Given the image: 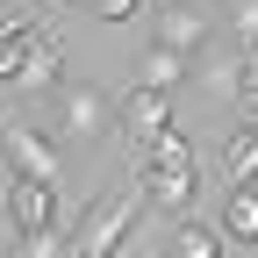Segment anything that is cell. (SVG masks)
<instances>
[{
	"label": "cell",
	"instance_id": "obj_1",
	"mask_svg": "<svg viewBox=\"0 0 258 258\" xmlns=\"http://www.w3.org/2000/svg\"><path fill=\"white\" fill-rule=\"evenodd\" d=\"M137 215H144V186H129V194H101V201L86 208V222L72 230V258H115L122 251V237L137 230Z\"/></svg>",
	"mask_w": 258,
	"mask_h": 258
},
{
	"label": "cell",
	"instance_id": "obj_2",
	"mask_svg": "<svg viewBox=\"0 0 258 258\" xmlns=\"http://www.w3.org/2000/svg\"><path fill=\"white\" fill-rule=\"evenodd\" d=\"M0 144H8V172H29L43 186H64V151L43 137L36 122H0Z\"/></svg>",
	"mask_w": 258,
	"mask_h": 258
},
{
	"label": "cell",
	"instance_id": "obj_3",
	"mask_svg": "<svg viewBox=\"0 0 258 258\" xmlns=\"http://www.w3.org/2000/svg\"><path fill=\"white\" fill-rule=\"evenodd\" d=\"M57 122H64V137H79V144H93V137H108L115 129V101L101 86H86V79H72L57 93Z\"/></svg>",
	"mask_w": 258,
	"mask_h": 258
},
{
	"label": "cell",
	"instance_id": "obj_4",
	"mask_svg": "<svg viewBox=\"0 0 258 258\" xmlns=\"http://www.w3.org/2000/svg\"><path fill=\"white\" fill-rule=\"evenodd\" d=\"M8 215H15V230H22V237L57 230V186L29 179V172H8Z\"/></svg>",
	"mask_w": 258,
	"mask_h": 258
},
{
	"label": "cell",
	"instance_id": "obj_5",
	"mask_svg": "<svg viewBox=\"0 0 258 258\" xmlns=\"http://www.w3.org/2000/svg\"><path fill=\"white\" fill-rule=\"evenodd\" d=\"M144 201L151 208H165V215H179L186 222V208H194V194H201V172H194V158L186 165H144Z\"/></svg>",
	"mask_w": 258,
	"mask_h": 258
},
{
	"label": "cell",
	"instance_id": "obj_6",
	"mask_svg": "<svg viewBox=\"0 0 258 258\" xmlns=\"http://www.w3.org/2000/svg\"><path fill=\"white\" fill-rule=\"evenodd\" d=\"M57 79H64V50H57L50 29H36L29 50H22V64H15V93H50Z\"/></svg>",
	"mask_w": 258,
	"mask_h": 258
},
{
	"label": "cell",
	"instance_id": "obj_7",
	"mask_svg": "<svg viewBox=\"0 0 258 258\" xmlns=\"http://www.w3.org/2000/svg\"><path fill=\"white\" fill-rule=\"evenodd\" d=\"M158 50H172V57H201L208 50V22L194 15V8H179V0H165V8H158Z\"/></svg>",
	"mask_w": 258,
	"mask_h": 258
},
{
	"label": "cell",
	"instance_id": "obj_8",
	"mask_svg": "<svg viewBox=\"0 0 258 258\" xmlns=\"http://www.w3.org/2000/svg\"><path fill=\"white\" fill-rule=\"evenodd\" d=\"M215 165H222L230 186H258V129H251V122H237L230 137L215 144Z\"/></svg>",
	"mask_w": 258,
	"mask_h": 258
},
{
	"label": "cell",
	"instance_id": "obj_9",
	"mask_svg": "<svg viewBox=\"0 0 258 258\" xmlns=\"http://www.w3.org/2000/svg\"><path fill=\"white\" fill-rule=\"evenodd\" d=\"M215 237H230L237 251H258V186H230L222 194V230Z\"/></svg>",
	"mask_w": 258,
	"mask_h": 258
},
{
	"label": "cell",
	"instance_id": "obj_10",
	"mask_svg": "<svg viewBox=\"0 0 258 258\" xmlns=\"http://www.w3.org/2000/svg\"><path fill=\"white\" fill-rule=\"evenodd\" d=\"M115 115L137 129V137H158V129L172 122V93H151V86H137L129 101H115Z\"/></svg>",
	"mask_w": 258,
	"mask_h": 258
},
{
	"label": "cell",
	"instance_id": "obj_11",
	"mask_svg": "<svg viewBox=\"0 0 258 258\" xmlns=\"http://www.w3.org/2000/svg\"><path fill=\"white\" fill-rule=\"evenodd\" d=\"M186 79H194V64H186V57H172V50H158V43H151V50H144V64H137V86H151V93H179Z\"/></svg>",
	"mask_w": 258,
	"mask_h": 258
},
{
	"label": "cell",
	"instance_id": "obj_12",
	"mask_svg": "<svg viewBox=\"0 0 258 258\" xmlns=\"http://www.w3.org/2000/svg\"><path fill=\"white\" fill-rule=\"evenodd\" d=\"M186 158H194V144H186L179 122H165L158 137H144V165H186Z\"/></svg>",
	"mask_w": 258,
	"mask_h": 258
},
{
	"label": "cell",
	"instance_id": "obj_13",
	"mask_svg": "<svg viewBox=\"0 0 258 258\" xmlns=\"http://www.w3.org/2000/svg\"><path fill=\"white\" fill-rule=\"evenodd\" d=\"M172 251L179 258H222V237L208 230V222H179V230H172Z\"/></svg>",
	"mask_w": 258,
	"mask_h": 258
},
{
	"label": "cell",
	"instance_id": "obj_14",
	"mask_svg": "<svg viewBox=\"0 0 258 258\" xmlns=\"http://www.w3.org/2000/svg\"><path fill=\"white\" fill-rule=\"evenodd\" d=\"M194 79H201V86L215 93V101H237V79H244V64H237V57H208Z\"/></svg>",
	"mask_w": 258,
	"mask_h": 258
},
{
	"label": "cell",
	"instance_id": "obj_15",
	"mask_svg": "<svg viewBox=\"0 0 258 258\" xmlns=\"http://www.w3.org/2000/svg\"><path fill=\"white\" fill-rule=\"evenodd\" d=\"M79 8H86L93 22H129V15L144 8V0H79Z\"/></svg>",
	"mask_w": 258,
	"mask_h": 258
},
{
	"label": "cell",
	"instance_id": "obj_16",
	"mask_svg": "<svg viewBox=\"0 0 258 258\" xmlns=\"http://www.w3.org/2000/svg\"><path fill=\"white\" fill-rule=\"evenodd\" d=\"M237 36L258 50V0H237Z\"/></svg>",
	"mask_w": 258,
	"mask_h": 258
},
{
	"label": "cell",
	"instance_id": "obj_17",
	"mask_svg": "<svg viewBox=\"0 0 258 258\" xmlns=\"http://www.w3.org/2000/svg\"><path fill=\"white\" fill-rule=\"evenodd\" d=\"M237 101L258 108V57H244V79H237Z\"/></svg>",
	"mask_w": 258,
	"mask_h": 258
},
{
	"label": "cell",
	"instance_id": "obj_18",
	"mask_svg": "<svg viewBox=\"0 0 258 258\" xmlns=\"http://www.w3.org/2000/svg\"><path fill=\"white\" fill-rule=\"evenodd\" d=\"M43 8H64V0H43Z\"/></svg>",
	"mask_w": 258,
	"mask_h": 258
},
{
	"label": "cell",
	"instance_id": "obj_19",
	"mask_svg": "<svg viewBox=\"0 0 258 258\" xmlns=\"http://www.w3.org/2000/svg\"><path fill=\"white\" fill-rule=\"evenodd\" d=\"M251 57H258V50H251Z\"/></svg>",
	"mask_w": 258,
	"mask_h": 258
}]
</instances>
